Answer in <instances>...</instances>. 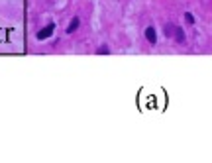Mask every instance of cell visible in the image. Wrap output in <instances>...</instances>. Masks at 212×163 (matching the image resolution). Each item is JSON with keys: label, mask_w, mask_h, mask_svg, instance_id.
I'll return each instance as SVG.
<instances>
[{"label": "cell", "mask_w": 212, "mask_h": 163, "mask_svg": "<svg viewBox=\"0 0 212 163\" xmlns=\"http://www.w3.org/2000/svg\"><path fill=\"white\" fill-rule=\"evenodd\" d=\"M79 26H81V18H79V16H73V18H71V22H69V26H67V33L77 32V30H79Z\"/></svg>", "instance_id": "3957f363"}, {"label": "cell", "mask_w": 212, "mask_h": 163, "mask_svg": "<svg viewBox=\"0 0 212 163\" xmlns=\"http://www.w3.org/2000/svg\"><path fill=\"white\" fill-rule=\"evenodd\" d=\"M96 53H98V55H108V53H110V47H108V45H100L98 49H96Z\"/></svg>", "instance_id": "8992f818"}, {"label": "cell", "mask_w": 212, "mask_h": 163, "mask_svg": "<svg viewBox=\"0 0 212 163\" xmlns=\"http://www.w3.org/2000/svg\"><path fill=\"white\" fill-rule=\"evenodd\" d=\"M146 39L151 43V45H155L157 43V32L153 26H149V28H146Z\"/></svg>", "instance_id": "7a4b0ae2"}, {"label": "cell", "mask_w": 212, "mask_h": 163, "mask_svg": "<svg viewBox=\"0 0 212 163\" xmlns=\"http://www.w3.org/2000/svg\"><path fill=\"white\" fill-rule=\"evenodd\" d=\"M173 37H175V41H177V43H181V45L185 43V32H183V28H181V26H177V28H175Z\"/></svg>", "instance_id": "277c9868"}, {"label": "cell", "mask_w": 212, "mask_h": 163, "mask_svg": "<svg viewBox=\"0 0 212 163\" xmlns=\"http://www.w3.org/2000/svg\"><path fill=\"white\" fill-rule=\"evenodd\" d=\"M53 30H55V24H53V22H49V24L45 26V28H43V30H39V32L35 33V36H38V39H47V37H49V36L53 33Z\"/></svg>", "instance_id": "6da1fadb"}, {"label": "cell", "mask_w": 212, "mask_h": 163, "mask_svg": "<svg viewBox=\"0 0 212 163\" xmlns=\"http://www.w3.org/2000/svg\"><path fill=\"white\" fill-rule=\"evenodd\" d=\"M175 28H177L175 24H167V26H165V36H167V37H173V33H175Z\"/></svg>", "instance_id": "5b68a950"}, {"label": "cell", "mask_w": 212, "mask_h": 163, "mask_svg": "<svg viewBox=\"0 0 212 163\" xmlns=\"http://www.w3.org/2000/svg\"><path fill=\"white\" fill-rule=\"evenodd\" d=\"M185 20H187V24H191V26L194 24V18H193V14H191V12H187V14H185Z\"/></svg>", "instance_id": "52a82bcc"}]
</instances>
